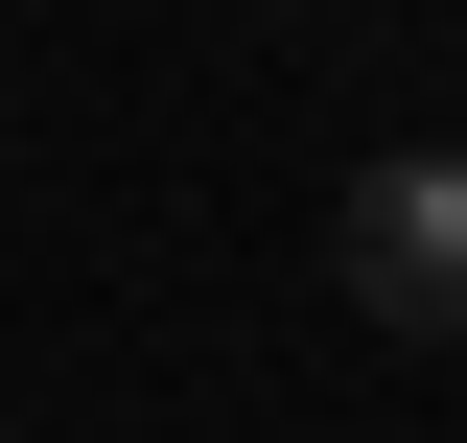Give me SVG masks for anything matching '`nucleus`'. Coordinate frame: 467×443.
<instances>
[{"label": "nucleus", "instance_id": "nucleus-1", "mask_svg": "<svg viewBox=\"0 0 467 443\" xmlns=\"http://www.w3.org/2000/svg\"><path fill=\"white\" fill-rule=\"evenodd\" d=\"M327 280L374 304V327H420V350H444V327H467V140H398V164H350Z\"/></svg>", "mask_w": 467, "mask_h": 443}]
</instances>
